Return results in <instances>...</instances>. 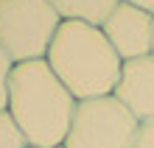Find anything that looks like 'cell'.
I'll return each instance as SVG.
<instances>
[{
  "label": "cell",
  "instance_id": "obj_6",
  "mask_svg": "<svg viewBox=\"0 0 154 148\" xmlns=\"http://www.w3.org/2000/svg\"><path fill=\"white\" fill-rule=\"evenodd\" d=\"M112 95L143 123L154 120V53L143 59L123 62L121 81Z\"/></svg>",
  "mask_w": 154,
  "mask_h": 148
},
{
  "label": "cell",
  "instance_id": "obj_2",
  "mask_svg": "<svg viewBox=\"0 0 154 148\" xmlns=\"http://www.w3.org/2000/svg\"><path fill=\"white\" fill-rule=\"evenodd\" d=\"M45 62L76 101L112 95L121 81L123 59L98 25L62 20Z\"/></svg>",
  "mask_w": 154,
  "mask_h": 148
},
{
  "label": "cell",
  "instance_id": "obj_4",
  "mask_svg": "<svg viewBox=\"0 0 154 148\" xmlns=\"http://www.w3.org/2000/svg\"><path fill=\"white\" fill-rule=\"evenodd\" d=\"M140 120L115 95L79 101L62 148H132Z\"/></svg>",
  "mask_w": 154,
  "mask_h": 148
},
{
  "label": "cell",
  "instance_id": "obj_8",
  "mask_svg": "<svg viewBox=\"0 0 154 148\" xmlns=\"http://www.w3.org/2000/svg\"><path fill=\"white\" fill-rule=\"evenodd\" d=\"M0 148H31L8 112H0Z\"/></svg>",
  "mask_w": 154,
  "mask_h": 148
},
{
  "label": "cell",
  "instance_id": "obj_7",
  "mask_svg": "<svg viewBox=\"0 0 154 148\" xmlns=\"http://www.w3.org/2000/svg\"><path fill=\"white\" fill-rule=\"evenodd\" d=\"M56 6V11L62 20H73V23H87V25H101L106 23L118 6L123 0H51Z\"/></svg>",
  "mask_w": 154,
  "mask_h": 148
},
{
  "label": "cell",
  "instance_id": "obj_12",
  "mask_svg": "<svg viewBox=\"0 0 154 148\" xmlns=\"http://www.w3.org/2000/svg\"><path fill=\"white\" fill-rule=\"evenodd\" d=\"M151 53H154V50H151Z\"/></svg>",
  "mask_w": 154,
  "mask_h": 148
},
{
  "label": "cell",
  "instance_id": "obj_10",
  "mask_svg": "<svg viewBox=\"0 0 154 148\" xmlns=\"http://www.w3.org/2000/svg\"><path fill=\"white\" fill-rule=\"evenodd\" d=\"M132 148H154V120H143Z\"/></svg>",
  "mask_w": 154,
  "mask_h": 148
},
{
  "label": "cell",
  "instance_id": "obj_1",
  "mask_svg": "<svg viewBox=\"0 0 154 148\" xmlns=\"http://www.w3.org/2000/svg\"><path fill=\"white\" fill-rule=\"evenodd\" d=\"M79 101L56 78L51 64L25 62L14 67L8 115L20 126L31 148H62L67 140Z\"/></svg>",
  "mask_w": 154,
  "mask_h": 148
},
{
  "label": "cell",
  "instance_id": "obj_11",
  "mask_svg": "<svg viewBox=\"0 0 154 148\" xmlns=\"http://www.w3.org/2000/svg\"><path fill=\"white\" fill-rule=\"evenodd\" d=\"M123 3H129V6H134V8H143V11H149V14L154 17V0H123Z\"/></svg>",
  "mask_w": 154,
  "mask_h": 148
},
{
  "label": "cell",
  "instance_id": "obj_9",
  "mask_svg": "<svg viewBox=\"0 0 154 148\" xmlns=\"http://www.w3.org/2000/svg\"><path fill=\"white\" fill-rule=\"evenodd\" d=\"M17 64L11 56L0 48V112H8V95H11V76H14Z\"/></svg>",
  "mask_w": 154,
  "mask_h": 148
},
{
  "label": "cell",
  "instance_id": "obj_3",
  "mask_svg": "<svg viewBox=\"0 0 154 148\" xmlns=\"http://www.w3.org/2000/svg\"><path fill=\"white\" fill-rule=\"evenodd\" d=\"M59 25L51 0H0V48L14 64L45 59Z\"/></svg>",
  "mask_w": 154,
  "mask_h": 148
},
{
  "label": "cell",
  "instance_id": "obj_5",
  "mask_svg": "<svg viewBox=\"0 0 154 148\" xmlns=\"http://www.w3.org/2000/svg\"><path fill=\"white\" fill-rule=\"evenodd\" d=\"M109 45L123 62L151 56L154 50V17L143 8H134L129 3H121L101 25Z\"/></svg>",
  "mask_w": 154,
  "mask_h": 148
}]
</instances>
